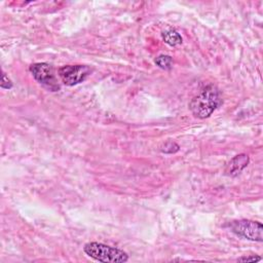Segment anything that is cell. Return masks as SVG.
Here are the masks:
<instances>
[{
    "mask_svg": "<svg viewBox=\"0 0 263 263\" xmlns=\"http://www.w3.org/2000/svg\"><path fill=\"white\" fill-rule=\"evenodd\" d=\"M221 104L220 89L214 84H209L191 99L188 106L194 117L203 119L210 117Z\"/></svg>",
    "mask_w": 263,
    "mask_h": 263,
    "instance_id": "cell-1",
    "label": "cell"
},
{
    "mask_svg": "<svg viewBox=\"0 0 263 263\" xmlns=\"http://www.w3.org/2000/svg\"><path fill=\"white\" fill-rule=\"evenodd\" d=\"M155 64L163 70H170L173 67V59L170 55L161 54L155 59Z\"/></svg>",
    "mask_w": 263,
    "mask_h": 263,
    "instance_id": "cell-8",
    "label": "cell"
},
{
    "mask_svg": "<svg viewBox=\"0 0 263 263\" xmlns=\"http://www.w3.org/2000/svg\"><path fill=\"white\" fill-rule=\"evenodd\" d=\"M161 36H162V39L164 40V42L171 46H176L180 43H182V37L181 35L173 30V29H168V30H165L161 33Z\"/></svg>",
    "mask_w": 263,
    "mask_h": 263,
    "instance_id": "cell-7",
    "label": "cell"
},
{
    "mask_svg": "<svg viewBox=\"0 0 263 263\" xmlns=\"http://www.w3.org/2000/svg\"><path fill=\"white\" fill-rule=\"evenodd\" d=\"M63 83L73 86L84 81L91 73V69L85 65H66L58 70Z\"/></svg>",
    "mask_w": 263,
    "mask_h": 263,
    "instance_id": "cell-5",
    "label": "cell"
},
{
    "mask_svg": "<svg viewBox=\"0 0 263 263\" xmlns=\"http://www.w3.org/2000/svg\"><path fill=\"white\" fill-rule=\"evenodd\" d=\"M1 87L5 89H10L12 87V82L11 80L7 77L5 72H2V77H1Z\"/></svg>",
    "mask_w": 263,
    "mask_h": 263,
    "instance_id": "cell-10",
    "label": "cell"
},
{
    "mask_svg": "<svg viewBox=\"0 0 263 263\" xmlns=\"http://www.w3.org/2000/svg\"><path fill=\"white\" fill-rule=\"evenodd\" d=\"M31 74L40 84L45 86L51 91L60 89V84L55 77L53 67L48 63H34L29 68Z\"/></svg>",
    "mask_w": 263,
    "mask_h": 263,
    "instance_id": "cell-4",
    "label": "cell"
},
{
    "mask_svg": "<svg viewBox=\"0 0 263 263\" xmlns=\"http://www.w3.org/2000/svg\"><path fill=\"white\" fill-rule=\"evenodd\" d=\"M83 251L88 257L99 262L122 263L128 260V255L122 250L97 241L85 243Z\"/></svg>",
    "mask_w": 263,
    "mask_h": 263,
    "instance_id": "cell-2",
    "label": "cell"
},
{
    "mask_svg": "<svg viewBox=\"0 0 263 263\" xmlns=\"http://www.w3.org/2000/svg\"><path fill=\"white\" fill-rule=\"evenodd\" d=\"M230 230L238 236L249 240L261 242L263 240V226L258 221L253 220H235L228 224Z\"/></svg>",
    "mask_w": 263,
    "mask_h": 263,
    "instance_id": "cell-3",
    "label": "cell"
},
{
    "mask_svg": "<svg viewBox=\"0 0 263 263\" xmlns=\"http://www.w3.org/2000/svg\"><path fill=\"white\" fill-rule=\"evenodd\" d=\"M179 145L173 141H167L161 148V151L164 153H175L179 150Z\"/></svg>",
    "mask_w": 263,
    "mask_h": 263,
    "instance_id": "cell-9",
    "label": "cell"
},
{
    "mask_svg": "<svg viewBox=\"0 0 263 263\" xmlns=\"http://www.w3.org/2000/svg\"><path fill=\"white\" fill-rule=\"evenodd\" d=\"M249 161H250V158L245 153L235 155L233 158L230 159V161L228 162V164L225 168L226 175L231 176V177H235V176L239 175L241 173V171L248 165Z\"/></svg>",
    "mask_w": 263,
    "mask_h": 263,
    "instance_id": "cell-6",
    "label": "cell"
},
{
    "mask_svg": "<svg viewBox=\"0 0 263 263\" xmlns=\"http://www.w3.org/2000/svg\"><path fill=\"white\" fill-rule=\"evenodd\" d=\"M261 260V257L260 256H256V255H252V256H245V257H241V258H238L237 261L238 262H257V261H260Z\"/></svg>",
    "mask_w": 263,
    "mask_h": 263,
    "instance_id": "cell-11",
    "label": "cell"
}]
</instances>
